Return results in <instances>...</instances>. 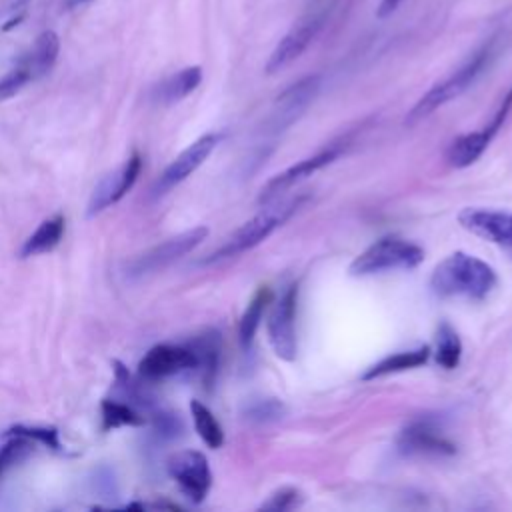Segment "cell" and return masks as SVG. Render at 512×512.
I'll use <instances>...</instances> for the list:
<instances>
[{
  "instance_id": "2",
  "label": "cell",
  "mask_w": 512,
  "mask_h": 512,
  "mask_svg": "<svg viewBox=\"0 0 512 512\" xmlns=\"http://www.w3.org/2000/svg\"><path fill=\"white\" fill-rule=\"evenodd\" d=\"M306 196H294L290 200H272L264 204V208L254 214L250 220H246L242 226H238L216 250H212L206 258H202V264H214L228 258H236L258 244H262L270 234H274L286 220H290L306 202Z\"/></svg>"
},
{
  "instance_id": "21",
  "label": "cell",
  "mask_w": 512,
  "mask_h": 512,
  "mask_svg": "<svg viewBox=\"0 0 512 512\" xmlns=\"http://www.w3.org/2000/svg\"><path fill=\"white\" fill-rule=\"evenodd\" d=\"M270 298H272L270 290H268L266 286H260V288L254 292V296L250 298L246 310L242 312L240 324H238V340H240V346H242L244 350H248V348L252 346L254 336H256V332H258V326H260V322H262V316H264V310H266Z\"/></svg>"
},
{
  "instance_id": "12",
  "label": "cell",
  "mask_w": 512,
  "mask_h": 512,
  "mask_svg": "<svg viewBox=\"0 0 512 512\" xmlns=\"http://www.w3.org/2000/svg\"><path fill=\"white\" fill-rule=\"evenodd\" d=\"M140 170H142V158L138 152H134L128 160H124V164H120L116 170L102 176V180L92 190L86 214L96 216L102 210H106L108 206L122 200L126 196V192L134 186V182L138 180Z\"/></svg>"
},
{
  "instance_id": "13",
  "label": "cell",
  "mask_w": 512,
  "mask_h": 512,
  "mask_svg": "<svg viewBox=\"0 0 512 512\" xmlns=\"http://www.w3.org/2000/svg\"><path fill=\"white\" fill-rule=\"evenodd\" d=\"M218 142H220L218 134H204L198 140H194L186 150H182L166 166V170L156 180L152 194L162 196V194L170 192L174 186H178L180 182H184L192 172H196L204 164V160L214 152Z\"/></svg>"
},
{
  "instance_id": "29",
  "label": "cell",
  "mask_w": 512,
  "mask_h": 512,
  "mask_svg": "<svg viewBox=\"0 0 512 512\" xmlns=\"http://www.w3.org/2000/svg\"><path fill=\"white\" fill-rule=\"evenodd\" d=\"M300 502V494L294 488H282L276 494L270 496V500L266 504H262V508L266 510H288L298 506Z\"/></svg>"
},
{
  "instance_id": "23",
  "label": "cell",
  "mask_w": 512,
  "mask_h": 512,
  "mask_svg": "<svg viewBox=\"0 0 512 512\" xmlns=\"http://www.w3.org/2000/svg\"><path fill=\"white\" fill-rule=\"evenodd\" d=\"M434 354H436V362L446 370H454L460 364L462 342H460L458 332L448 322H442L438 326L436 352Z\"/></svg>"
},
{
  "instance_id": "14",
  "label": "cell",
  "mask_w": 512,
  "mask_h": 512,
  "mask_svg": "<svg viewBox=\"0 0 512 512\" xmlns=\"http://www.w3.org/2000/svg\"><path fill=\"white\" fill-rule=\"evenodd\" d=\"M188 370H196V354L190 344H156L138 364V372L146 380H160Z\"/></svg>"
},
{
  "instance_id": "7",
  "label": "cell",
  "mask_w": 512,
  "mask_h": 512,
  "mask_svg": "<svg viewBox=\"0 0 512 512\" xmlns=\"http://www.w3.org/2000/svg\"><path fill=\"white\" fill-rule=\"evenodd\" d=\"M320 84H322L320 74H310V76H304L298 82L290 84L274 100L272 112L266 120V134L278 136L280 132L290 128L306 112V108L314 102V98L320 90Z\"/></svg>"
},
{
  "instance_id": "18",
  "label": "cell",
  "mask_w": 512,
  "mask_h": 512,
  "mask_svg": "<svg viewBox=\"0 0 512 512\" xmlns=\"http://www.w3.org/2000/svg\"><path fill=\"white\" fill-rule=\"evenodd\" d=\"M428 358H430V346H426V344L418 346L414 350H402V352H396V354H388L382 360H378L376 364H372L362 374V380H374V378H380V376L412 370V368H418V366L426 364Z\"/></svg>"
},
{
  "instance_id": "1",
  "label": "cell",
  "mask_w": 512,
  "mask_h": 512,
  "mask_svg": "<svg viewBox=\"0 0 512 512\" xmlns=\"http://www.w3.org/2000/svg\"><path fill=\"white\" fill-rule=\"evenodd\" d=\"M496 284V270L482 258L462 250L442 258L430 276V288L440 298L484 300Z\"/></svg>"
},
{
  "instance_id": "4",
  "label": "cell",
  "mask_w": 512,
  "mask_h": 512,
  "mask_svg": "<svg viewBox=\"0 0 512 512\" xmlns=\"http://www.w3.org/2000/svg\"><path fill=\"white\" fill-rule=\"evenodd\" d=\"M424 260V250L400 236H384L364 248L348 266V274L354 278L376 276L394 270L418 268Z\"/></svg>"
},
{
  "instance_id": "27",
  "label": "cell",
  "mask_w": 512,
  "mask_h": 512,
  "mask_svg": "<svg viewBox=\"0 0 512 512\" xmlns=\"http://www.w3.org/2000/svg\"><path fill=\"white\" fill-rule=\"evenodd\" d=\"M282 414H284V404L278 400H258L246 410V416L256 422L278 420L282 418Z\"/></svg>"
},
{
  "instance_id": "24",
  "label": "cell",
  "mask_w": 512,
  "mask_h": 512,
  "mask_svg": "<svg viewBox=\"0 0 512 512\" xmlns=\"http://www.w3.org/2000/svg\"><path fill=\"white\" fill-rule=\"evenodd\" d=\"M102 430H114L120 426H144L146 418L136 412L132 406L116 402V400H102Z\"/></svg>"
},
{
  "instance_id": "10",
  "label": "cell",
  "mask_w": 512,
  "mask_h": 512,
  "mask_svg": "<svg viewBox=\"0 0 512 512\" xmlns=\"http://www.w3.org/2000/svg\"><path fill=\"white\" fill-rule=\"evenodd\" d=\"M342 152H344V144L334 142V144H328L326 148L318 150L316 154L298 160L296 164H292V166H288L286 170H282V172H278L276 176H272V178L260 188L258 202H260V204H268V202L280 198V196H282L286 190H290L292 186L300 184L302 180H306V178L312 176L314 172H318V170L326 168L328 164H332Z\"/></svg>"
},
{
  "instance_id": "9",
  "label": "cell",
  "mask_w": 512,
  "mask_h": 512,
  "mask_svg": "<svg viewBox=\"0 0 512 512\" xmlns=\"http://www.w3.org/2000/svg\"><path fill=\"white\" fill-rule=\"evenodd\" d=\"M170 478L178 484L180 492L194 504L204 502L212 486V472L208 458L198 450H180L166 462Z\"/></svg>"
},
{
  "instance_id": "25",
  "label": "cell",
  "mask_w": 512,
  "mask_h": 512,
  "mask_svg": "<svg viewBox=\"0 0 512 512\" xmlns=\"http://www.w3.org/2000/svg\"><path fill=\"white\" fill-rule=\"evenodd\" d=\"M6 438L8 440L0 448V476L8 468L20 464L34 452V444L30 438H26V436H6Z\"/></svg>"
},
{
  "instance_id": "15",
  "label": "cell",
  "mask_w": 512,
  "mask_h": 512,
  "mask_svg": "<svg viewBox=\"0 0 512 512\" xmlns=\"http://www.w3.org/2000/svg\"><path fill=\"white\" fill-rule=\"evenodd\" d=\"M398 448L404 454L450 456L456 452L452 440L428 418L412 420L398 436Z\"/></svg>"
},
{
  "instance_id": "22",
  "label": "cell",
  "mask_w": 512,
  "mask_h": 512,
  "mask_svg": "<svg viewBox=\"0 0 512 512\" xmlns=\"http://www.w3.org/2000/svg\"><path fill=\"white\" fill-rule=\"evenodd\" d=\"M190 414L194 420V428L198 432V436L202 438V442L208 448H220L224 444V430L220 426V422L216 420V416L212 414V410L202 404L200 400H192L190 402Z\"/></svg>"
},
{
  "instance_id": "3",
  "label": "cell",
  "mask_w": 512,
  "mask_h": 512,
  "mask_svg": "<svg viewBox=\"0 0 512 512\" xmlns=\"http://www.w3.org/2000/svg\"><path fill=\"white\" fill-rule=\"evenodd\" d=\"M492 54H494L492 44H484L476 52H472L454 72H450L444 80L436 82L428 92L420 96V100L408 110L404 124L414 126L422 122L424 118L434 114L438 108H442L444 104H448L450 100L466 92L476 82V78L484 72V68L490 64Z\"/></svg>"
},
{
  "instance_id": "28",
  "label": "cell",
  "mask_w": 512,
  "mask_h": 512,
  "mask_svg": "<svg viewBox=\"0 0 512 512\" xmlns=\"http://www.w3.org/2000/svg\"><path fill=\"white\" fill-rule=\"evenodd\" d=\"M30 80H32L30 74L24 68L16 66L12 72H8L4 78H0V102L12 98Z\"/></svg>"
},
{
  "instance_id": "6",
  "label": "cell",
  "mask_w": 512,
  "mask_h": 512,
  "mask_svg": "<svg viewBox=\"0 0 512 512\" xmlns=\"http://www.w3.org/2000/svg\"><path fill=\"white\" fill-rule=\"evenodd\" d=\"M296 304H298V286L290 284L280 294V298L276 302H272V308H270L268 320H266L268 342H270L274 354L286 362H292L298 352Z\"/></svg>"
},
{
  "instance_id": "31",
  "label": "cell",
  "mask_w": 512,
  "mask_h": 512,
  "mask_svg": "<svg viewBox=\"0 0 512 512\" xmlns=\"http://www.w3.org/2000/svg\"><path fill=\"white\" fill-rule=\"evenodd\" d=\"M84 2H90V0H74L72 4H84Z\"/></svg>"
},
{
  "instance_id": "20",
  "label": "cell",
  "mask_w": 512,
  "mask_h": 512,
  "mask_svg": "<svg viewBox=\"0 0 512 512\" xmlns=\"http://www.w3.org/2000/svg\"><path fill=\"white\" fill-rule=\"evenodd\" d=\"M190 348L196 354V372L200 374L202 382L206 386L212 384L216 372H218V360H220V336L218 332L210 330L190 342Z\"/></svg>"
},
{
  "instance_id": "5",
  "label": "cell",
  "mask_w": 512,
  "mask_h": 512,
  "mask_svg": "<svg viewBox=\"0 0 512 512\" xmlns=\"http://www.w3.org/2000/svg\"><path fill=\"white\" fill-rule=\"evenodd\" d=\"M206 236H208L206 226H196L182 234H176V236L144 250L142 254L134 256L132 260H128L124 272L128 278H144L148 274H154V272L170 266L172 262L180 260L188 252H192L196 246H200L206 240Z\"/></svg>"
},
{
  "instance_id": "26",
  "label": "cell",
  "mask_w": 512,
  "mask_h": 512,
  "mask_svg": "<svg viewBox=\"0 0 512 512\" xmlns=\"http://www.w3.org/2000/svg\"><path fill=\"white\" fill-rule=\"evenodd\" d=\"M6 436H26L34 442H40L42 446L54 450V452H62V444H60V438H58V430L54 426H22V424H16L12 428H8L4 432V438Z\"/></svg>"
},
{
  "instance_id": "19",
  "label": "cell",
  "mask_w": 512,
  "mask_h": 512,
  "mask_svg": "<svg viewBox=\"0 0 512 512\" xmlns=\"http://www.w3.org/2000/svg\"><path fill=\"white\" fill-rule=\"evenodd\" d=\"M64 216L56 214L52 218H46L22 244L20 248V256L22 258H30V256H38L44 252L54 250L64 234Z\"/></svg>"
},
{
  "instance_id": "16",
  "label": "cell",
  "mask_w": 512,
  "mask_h": 512,
  "mask_svg": "<svg viewBox=\"0 0 512 512\" xmlns=\"http://www.w3.org/2000/svg\"><path fill=\"white\" fill-rule=\"evenodd\" d=\"M58 52H60L58 34L52 30H44L42 34H38L32 46L20 56L18 66L24 68L30 74V78H38L54 66Z\"/></svg>"
},
{
  "instance_id": "30",
  "label": "cell",
  "mask_w": 512,
  "mask_h": 512,
  "mask_svg": "<svg viewBox=\"0 0 512 512\" xmlns=\"http://www.w3.org/2000/svg\"><path fill=\"white\" fill-rule=\"evenodd\" d=\"M402 4V0H380L378 8H376V16L378 18H388L390 14L396 12V8Z\"/></svg>"
},
{
  "instance_id": "8",
  "label": "cell",
  "mask_w": 512,
  "mask_h": 512,
  "mask_svg": "<svg viewBox=\"0 0 512 512\" xmlns=\"http://www.w3.org/2000/svg\"><path fill=\"white\" fill-rule=\"evenodd\" d=\"M326 12L324 10H312L306 16H302L276 44L272 54L266 60V74H276L290 66L294 60H298L304 50L316 40L320 30L324 28Z\"/></svg>"
},
{
  "instance_id": "17",
  "label": "cell",
  "mask_w": 512,
  "mask_h": 512,
  "mask_svg": "<svg viewBox=\"0 0 512 512\" xmlns=\"http://www.w3.org/2000/svg\"><path fill=\"white\" fill-rule=\"evenodd\" d=\"M202 82V68L200 66H186L172 76L164 78L154 88V100L160 104H174L184 100L188 94H192Z\"/></svg>"
},
{
  "instance_id": "11",
  "label": "cell",
  "mask_w": 512,
  "mask_h": 512,
  "mask_svg": "<svg viewBox=\"0 0 512 512\" xmlns=\"http://www.w3.org/2000/svg\"><path fill=\"white\" fill-rule=\"evenodd\" d=\"M458 222L464 230L512 256V210L468 206L460 210Z\"/></svg>"
}]
</instances>
